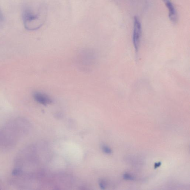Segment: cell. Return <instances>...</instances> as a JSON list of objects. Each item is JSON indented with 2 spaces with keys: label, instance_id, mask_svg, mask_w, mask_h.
<instances>
[{
  "label": "cell",
  "instance_id": "9c48e42d",
  "mask_svg": "<svg viewBox=\"0 0 190 190\" xmlns=\"http://www.w3.org/2000/svg\"><path fill=\"white\" fill-rule=\"evenodd\" d=\"M161 162L156 163L154 165V168L155 169H157V168L159 167L160 166H161Z\"/></svg>",
  "mask_w": 190,
  "mask_h": 190
},
{
  "label": "cell",
  "instance_id": "52a82bcc",
  "mask_svg": "<svg viewBox=\"0 0 190 190\" xmlns=\"http://www.w3.org/2000/svg\"><path fill=\"white\" fill-rule=\"evenodd\" d=\"M103 150L106 153L111 154L112 153V150L109 147L106 145H103L102 147Z\"/></svg>",
  "mask_w": 190,
  "mask_h": 190
},
{
  "label": "cell",
  "instance_id": "5b68a950",
  "mask_svg": "<svg viewBox=\"0 0 190 190\" xmlns=\"http://www.w3.org/2000/svg\"><path fill=\"white\" fill-rule=\"evenodd\" d=\"M33 97L37 102L41 104L46 106L52 102V99L47 94L41 92L36 91L33 94Z\"/></svg>",
  "mask_w": 190,
  "mask_h": 190
},
{
  "label": "cell",
  "instance_id": "3957f363",
  "mask_svg": "<svg viewBox=\"0 0 190 190\" xmlns=\"http://www.w3.org/2000/svg\"><path fill=\"white\" fill-rule=\"evenodd\" d=\"M142 26L139 19L137 17L134 18V31H133V41L136 52H138L141 40Z\"/></svg>",
  "mask_w": 190,
  "mask_h": 190
},
{
  "label": "cell",
  "instance_id": "6da1fadb",
  "mask_svg": "<svg viewBox=\"0 0 190 190\" xmlns=\"http://www.w3.org/2000/svg\"><path fill=\"white\" fill-rule=\"evenodd\" d=\"M30 126L25 119L17 118L0 129V152L12 149L29 133Z\"/></svg>",
  "mask_w": 190,
  "mask_h": 190
},
{
  "label": "cell",
  "instance_id": "ba28073f",
  "mask_svg": "<svg viewBox=\"0 0 190 190\" xmlns=\"http://www.w3.org/2000/svg\"><path fill=\"white\" fill-rule=\"evenodd\" d=\"M4 23V17L2 12L0 9V28L2 27Z\"/></svg>",
  "mask_w": 190,
  "mask_h": 190
},
{
  "label": "cell",
  "instance_id": "8992f818",
  "mask_svg": "<svg viewBox=\"0 0 190 190\" xmlns=\"http://www.w3.org/2000/svg\"><path fill=\"white\" fill-rule=\"evenodd\" d=\"M122 177L125 180H134L135 179L133 175L128 173H124Z\"/></svg>",
  "mask_w": 190,
  "mask_h": 190
},
{
  "label": "cell",
  "instance_id": "7a4b0ae2",
  "mask_svg": "<svg viewBox=\"0 0 190 190\" xmlns=\"http://www.w3.org/2000/svg\"><path fill=\"white\" fill-rule=\"evenodd\" d=\"M22 18L26 29L31 31L37 30L42 26L45 21V12L41 7L35 8L26 5L22 9Z\"/></svg>",
  "mask_w": 190,
  "mask_h": 190
},
{
  "label": "cell",
  "instance_id": "277c9868",
  "mask_svg": "<svg viewBox=\"0 0 190 190\" xmlns=\"http://www.w3.org/2000/svg\"><path fill=\"white\" fill-rule=\"evenodd\" d=\"M162 1L168 9L169 17L170 20L173 24H176L178 21V16L174 5L170 0H162Z\"/></svg>",
  "mask_w": 190,
  "mask_h": 190
}]
</instances>
